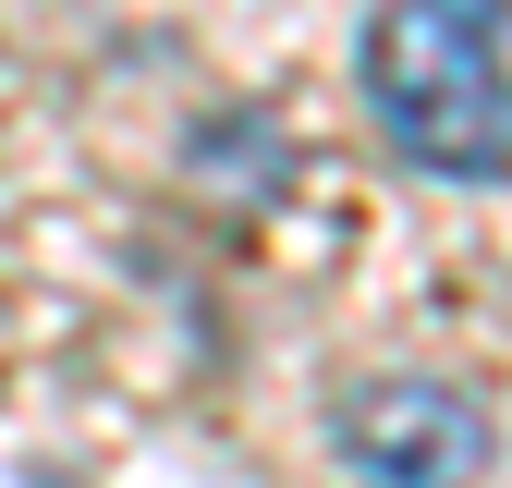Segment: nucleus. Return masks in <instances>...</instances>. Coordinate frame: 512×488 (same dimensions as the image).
Instances as JSON below:
<instances>
[{"label":"nucleus","mask_w":512,"mask_h":488,"mask_svg":"<svg viewBox=\"0 0 512 488\" xmlns=\"http://www.w3.org/2000/svg\"><path fill=\"white\" fill-rule=\"evenodd\" d=\"M354 86L378 147L427 183H512V0H378Z\"/></svg>","instance_id":"f257e3e1"},{"label":"nucleus","mask_w":512,"mask_h":488,"mask_svg":"<svg viewBox=\"0 0 512 488\" xmlns=\"http://www.w3.org/2000/svg\"><path fill=\"white\" fill-rule=\"evenodd\" d=\"M330 452H342L354 488H476L500 427L452 379H354L330 403Z\"/></svg>","instance_id":"f03ea898"}]
</instances>
